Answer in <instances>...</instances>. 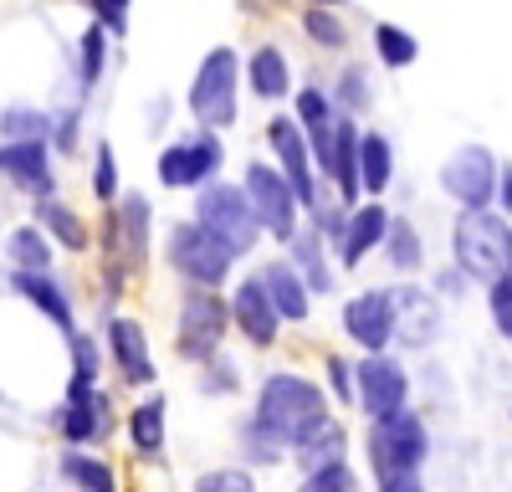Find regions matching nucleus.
<instances>
[{"instance_id":"f257e3e1","label":"nucleus","mask_w":512,"mask_h":492,"mask_svg":"<svg viewBox=\"0 0 512 492\" xmlns=\"http://www.w3.org/2000/svg\"><path fill=\"white\" fill-rule=\"evenodd\" d=\"M251 416L292 451L308 431L333 421V400H328L323 380L303 375V369H267L256 395H251Z\"/></svg>"},{"instance_id":"f03ea898","label":"nucleus","mask_w":512,"mask_h":492,"mask_svg":"<svg viewBox=\"0 0 512 492\" xmlns=\"http://www.w3.org/2000/svg\"><path fill=\"white\" fill-rule=\"evenodd\" d=\"M364 477L369 482H384V477H405V472H425L431 462V421L420 416L415 405L395 410V416H379V421H364Z\"/></svg>"},{"instance_id":"7ed1b4c3","label":"nucleus","mask_w":512,"mask_h":492,"mask_svg":"<svg viewBox=\"0 0 512 492\" xmlns=\"http://www.w3.org/2000/svg\"><path fill=\"white\" fill-rule=\"evenodd\" d=\"M241 88H246V57L236 47H210L195 62L190 93H185V108L195 118V129H210V134L236 129V118H241Z\"/></svg>"},{"instance_id":"20e7f679","label":"nucleus","mask_w":512,"mask_h":492,"mask_svg":"<svg viewBox=\"0 0 512 492\" xmlns=\"http://www.w3.org/2000/svg\"><path fill=\"white\" fill-rule=\"evenodd\" d=\"M451 262L472 277V287H492L512 277V221L502 211H456Z\"/></svg>"},{"instance_id":"39448f33","label":"nucleus","mask_w":512,"mask_h":492,"mask_svg":"<svg viewBox=\"0 0 512 492\" xmlns=\"http://www.w3.org/2000/svg\"><path fill=\"white\" fill-rule=\"evenodd\" d=\"M164 267L180 277V287H216V293H226L236 282L231 246L216 241L195 216H185L164 231Z\"/></svg>"},{"instance_id":"423d86ee","label":"nucleus","mask_w":512,"mask_h":492,"mask_svg":"<svg viewBox=\"0 0 512 492\" xmlns=\"http://www.w3.org/2000/svg\"><path fill=\"white\" fill-rule=\"evenodd\" d=\"M231 339V298L216 287H180V308H175V354L185 364L216 359Z\"/></svg>"},{"instance_id":"0eeeda50","label":"nucleus","mask_w":512,"mask_h":492,"mask_svg":"<svg viewBox=\"0 0 512 492\" xmlns=\"http://www.w3.org/2000/svg\"><path fill=\"white\" fill-rule=\"evenodd\" d=\"M195 221L216 236V241H226L236 262L256 257V246L267 241V236H262V221H256L251 200H246V190H241V180H216V185L195 190Z\"/></svg>"},{"instance_id":"6e6552de","label":"nucleus","mask_w":512,"mask_h":492,"mask_svg":"<svg viewBox=\"0 0 512 492\" xmlns=\"http://www.w3.org/2000/svg\"><path fill=\"white\" fill-rule=\"evenodd\" d=\"M497 175H502V159L482 139H466L436 164V190L456 205V211H492L497 205Z\"/></svg>"},{"instance_id":"1a4fd4ad","label":"nucleus","mask_w":512,"mask_h":492,"mask_svg":"<svg viewBox=\"0 0 512 492\" xmlns=\"http://www.w3.org/2000/svg\"><path fill=\"white\" fill-rule=\"evenodd\" d=\"M241 190L251 200L256 221H262V236L277 246V252H287V241L303 231V200H297V190L287 185V175L272 159H251L241 170Z\"/></svg>"},{"instance_id":"9d476101","label":"nucleus","mask_w":512,"mask_h":492,"mask_svg":"<svg viewBox=\"0 0 512 492\" xmlns=\"http://www.w3.org/2000/svg\"><path fill=\"white\" fill-rule=\"evenodd\" d=\"M415 405V375L410 364L390 349V354H359L354 359V410L364 421L395 416V410Z\"/></svg>"},{"instance_id":"9b49d317","label":"nucleus","mask_w":512,"mask_h":492,"mask_svg":"<svg viewBox=\"0 0 512 492\" xmlns=\"http://www.w3.org/2000/svg\"><path fill=\"white\" fill-rule=\"evenodd\" d=\"M226 170V139L210 129H190L175 144H164L154 159V175L164 190H205Z\"/></svg>"},{"instance_id":"f8f14e48","label":"nucleus","mask_w":512,"mask_h":492,"mask_svg":"<svg viewBox=\"0 0 512 492\" xmlns=\"http://www.w3.org/2000/svg\"><path fill=\"white\" fill-rule=\"evenodd\" d=\"M118 426V410H113V395L103 385H88V380H72L67 375V395L62 405L52 410V431L67 451H88L93 441H108Z\"/></svg>"},{"instance_id":"ddd939ff","label":"nucleus","mask_w":512,"mask_h":492,"mask_svg":"<svg viewBox=\"0 0 512 492\" xmlns=\"http://www.w3.org/2000/svg\"><path fill=\"white\" fill-rule=\"evenodd\" d=\"M395 287V349L400 354H431L446 334V303L431 293V282H390Z\"/></svg>"},{"instance_id":"4468645a","label":"nucleus","mask_w":512,"mask_h":492,"mask_svg":"<svg viewBox=\"0 0 512 492\" xmlns=\"http://www.w3.org/2000/svg\"><path fill=\"white\" fill-rule=\"evenodd\" d=\"M338 334L359 354H390L395 349V287H359L338 308Z\"/></svg>"},{"instance_id":"2eb2a0df","label":"nucleus","mask_w":512,"mask_h":492,"mask_svg":"<svg viewBox=\"0 0 512 492\" xmlns=\"http://www.w3.org/2000/svg\"><path fill=\"white\" fill-rule=\"evenodd\" d=\"M103 349H108L113 375L128 390H159V364H154V349H149V334H144L139 318L108 313L103 318Z\"/></svg>"},{"instance_id":"dca6fc26","label":"nucleus","mask_w":512,"mask_h":492,"mask_svg":"<svg viewBox=\"0 0 512 492\" xmlns=\"http://www.w3.org/2000/svg\"><path fill=\"white\" fill-rule=\"evenodd\" d=\"M108 257H118L128 267V277H139L154 257V205L149 195H123L113 211H108Z\"/></svg>"},{"instance_id":"f3484780","label":"nucleus","mask_w":512,"mask_h":492,"mask_svg":"<svg viewBox=\"0 0 512 492\" xmlns=\"http://www.w3.org/2000/svg\"><path fill=\"white\" fill-rule=\"evenodd\" d=\"M267 149H272V164L287 175V185L297 190V200H303V216H308V205L323 195V180L313 170V149H308V134L297 129V118L292 113H272L267 118Z\"/></svg>"},{"instance_id":"a211bd4d","label":"nucleus","mask_w":512,"mask_h":492,"mask_svg":"<svg viewBox=\"0 0 512 492\" xmlns=\"http://www.w3.org/2000/svg\"><path fill=\"white\" fill-rule=\"evenodd\" d=\"M226 298H231V328L246 339V349L272 354V349L282 344V328H287V323L277 318V308H272V298H267L262 277H256V272L236 277V282L226 287Z\"/></svg>"},{"instance_id":"6ab92c4d","label":"nucleus","mask_w":512,"mask_h":492,"mask_svg":"<svg viewBox=\"0 0 512 492\" xmlns=\"http://www.w3.org/2000/svg\"><path fill=\"white\" fill-rule=\"evenodd\" d=\"M390 221H395V211L384 200H359L354 211H349V226H344V241L333 246V262H338V272H359L369 257H379V246H384V236H390Z\"/></svg>"},{"instance_id":"aec40b11","label":"nucleus","mask_w":512,"mask_h":492,"mask_svg":"<svg viewBox=\"0 0 512 492\" xmlns=\"http://www.w3.org/2000/svg\"><path fill=\"white\" fill-rule=\"evenodd\" d=\"M256 277H262V287H267V298H272V308H277V318L287 323V328H303L308 318H313V293H308V282H303V272H297L282 252L277 257H267V262H256L251 267Z\"/></svg>"},{"instance_id":"412c9836","label":"nucleus","mask_w":512,"mask_h":492,"mask_svg":"<svg viewBox=\"0 0 512 492\" xmlns=\"http://www.w3.org/2000/svg\"><path fill=\"white\" fill-rule=\"evenodd\" d=\"M11 293L26 298L52 328H62V339L77 334V308H72V293H67V282L57 272H16L11 267Z\"/></svg>"},{"instance_id":"4be33fe9","label":"nucleus","mask_w":512,"mask_h":492,"mask_svg":"<svg viewBox=\"0 0 512 492\" xmlns=\"http://www.w3.org/2000/svg\"><path fill=\"white\" fill-rule=\"evenodd\" d=\"M0 175H6L21 195L52 200L57 175H52V144H6L0 139Z\"/></svg>"},{"instance_id":"5701e85b","label":"nucleus","mask_w":512,"mask_h":492,"mask_svg":"<svg viewBox=\"0 0 512 492\" xmlns=\"http://www.w3.org/2000/svg\"><path fill=\"white\" fill-rule=\"evenodd\" d=\"M282 257H287L297 272H303V282H308L313 298H333V293H338V277H344V272H338V262H333V246H328L308 221H303V231L287 241Z\"/></svg>"},{"instance_id":"b1692460","label":"nucleus","mask_w":512,"mask_h":492,"mask_svg":"<svg viewBox=\"0 0 512 492\" xmlns=\"http://www.w3.org/2000/svg\"><path fill=\"white\" fill-rule=\"evenodd\" d=\"M123 436H128V446H134L139 462H159L164 457V441H169V400L159 390H149L123 416Z\"/></svg>"},{"instance_id":"393cba45","label":"nucleus","mask_w":512,"mask_h":492,"mask_svg":"<svg viewBox=\"0 0 512 492\" xmlns=\"http://www.w3.org/2000/svg\"><path fill=\"white\" fill-rule=\"evenodd\" d=\"M349 451H354V431L333 416V421H323L318 431H308L303 441L292 446V467H297V477H308V472L349 462Z\"/></svg>"},{"instance_id":"a878e982","label":"nucleus","mask_w":512,"mask_h":492,"mask_svg":"<svg viewBox=\"0 0 512 492\" xmlns=\"http://www.w3.org/2000/svg\"><path fill=\"white\" fill-rule=\"evenodd\" d=\"M246 93L262 98V103H282V98L297 93L292 88V62L277 41H262V47L246 57Z\"/></svg>"},{"instance_id":"bb28decb","label":"nucleus","mask_w":512,"mask_h":492,"mask_svg":"<svg viewBox=\"0 0 512 492\" xmlns=\"http://www.w3.org/2000/svg\"><path fill=\"white\" fill-rule=\"evenodd\" d=\"M31 221H36L41 231H47V236H52V246H57V252H72V257L93 252V226L82 221V216L72 211L67 200H57V195H52V200H36Z\"/></svg>"},{"instance_id":"cd10ccee","label":"nucleus","mask_w":512,"mask_h":492,"mask_svg":"<svg viewBox=\"0 0 512 492\" xmlns=\"http://www.w3.org/2000/svg\"><path fill=\"white\" fill-rule=\"evenodd\" d=\"M379 257H384V267L395 272V282H410V277H420L425 272V236H420V226L405 216V211H395V221H390V236H384V246H379Z\"/></svg>"},{"instance_id":"c85d7f7f","label":"nucleus","mask_w":512,"mask_h":492,"mask_svg":"<svg viewBox=\"0 0 512 492\" xmlns=\"http://www.w3.org/2000/svg\"><path fill=\"white\" fill-rule=\"evenodd\" d=\"M390 185H395V144H390V134L364 129L359 134V190H364V200H384Z\"/></svg>"},{"instance_id":"c756f323","label":"nucleus","mask_w":512,"mask_h":492,"mask_svg":"<svg viewBox=\"0 0 512 492\" xmlns=\"http://www.w3.org/2000/svg\"><path fill=\"white\" fill-rule=\"evenodd\" d=\"M236 462L251 467V472H267V467H287V462H292V451H287V446H282V441H277V436L246 410V416L236 421Z\"/></svg>"},{"instance_id":"7c9ffc66","label":"nucleus","mask_w":512,"mask_h":492,"mask_svg":"<svg viewBox=\"0 0 512 492\" xmlns=\"http://www.w3.org/2000/svg\"><path fill=\"white\" fill-rule=\"evenodd\" d=\"M57 472L72 492H118V472H113L108 457H98V451H67L62 446Z\"/></svg>"},{"instance_id":"2f4dec72","label":"nucleus","mask_w":512,"mask_h":492,"mask_svg":"<svg viewBox=\"0 0 512 492\" xmlns=\"http://www.w3.org/2000/svg\"><path fill=\"white\" fill-rule=\"evenodd\" d=\"M328 98L344 118H364L374 108V72L364 62H344L338 77H333V88H328Z\"/></svg>"},{"instance_id":"473e14b6","label":"nucleus","mask_w":512,"mask_h":492,"mask_svg":"<svg viewBox=\"0 0 512 492\" xmlns=\"http://www.w3.org/2000/svg\"><path fill=\"white\" fill-rule=\"evenodd\" d=\"M6 257H11L16 272H52L57 246H52V236L41 231L36 221H26V226H16V231L6 236Z\"/></svg>"},{"instance_id":"72a5a7b5","label":"nucleus","mask_w":512,"mask_h":492,"mask_svg":"<svg viewBox=\"0 0 512 492\" xmlns=\"http://www.w3.org/2000/svg\"><path fill=\"white\" fill-rule=\"evenodd\" d=\"M369 36H374V57H379V67L405 72V67L420 62V41H415V31H405V26H395V21H374Z\"/></svg>"},{"instance_id":"f704fd0d","label":"nucleus","mask_w":512,"mask_h":492,"mask_svg":"<svg viewBox=\"0 0 512 492\" xmlns=\"http://www.w3.org/2000/svg\"><path fill=\"white\" fill-rule=\"evenodd\" d=\"M195 390H200V400H236L241 395V364H236V354H216V359H205L200 369H195Z\"/></svg>"},{"instance_id":"c9c22d12","label":"nucleus","mask_w":512,"mask_h":492,"mask_svg":"<svg viewBox=\"0 0 512 492\" xmlns=\"http://www.w3.org/2000/svg\"><path fill=\"white\" fill-rule=\"evenodd\" d=\"M297 26H303V36L313 41L318 52H344L349 47V21L338 11H328V6H303Z\"/></svg>"},{"instance_id":"e433bc0d","label":"nucleus","mask_w":512,"mask_h":492,"mask_svg":"<svg viewBox=\"0 0 512 492\" xmlns=\"http://www.w3.org/2000/svg\"><path fill=\"white\" fill-rule=\"evenodd\" d=\"M52 113L41 108H6L0 113V139L6 144H52Z\"/></svg>"},{"instance_id":"4c0bfd02","label":"nucleus","mask_w":512,"mask_h":492,"mask_svg":"<svg viewBox=\"0 0 512 492\" xmlns=\"http://www.w3.org/2000/svg\"><path fill=\"white\" fill-rule=\"evenodd\" d=\"M67 375L72 380H88V385H103V364H108V349L98 334H88V328H77V334L67 339Z\"/></svg>"},{"instance_id":"58836bf2","label":"nucleus","mask_w":512,"mask_h":492,"mask_svg":"<svg viewBox=\"0 0 512 492\" xmlns=\"http://www.w3.org/2000/svg\"><path fill=\"white\" fill-rule=\"evenodd\" d=\"M103 67H108V31L93 21L77 36V82H82V93H93L103 82Z\"/></svg>"},{"instance_id":"ea45409f","label":"nucleus","mask_w":512,"mask_h":492,"mask_svg":"<svg viewBox=\"0 0 512 492\" xmlns=\"http://www.w3.org/2000/svg\"><path fill=\"white\" fill-rule=\"evenodd\" d=\"M190 492H262V487H256V472H251V467H241V462H221V467L195 472Z\"/></svg>"},{"instance_id":"a19ab883","label":"nucleus","mask_w":512,"mask_h":492,"mask_svg":"<svg viewBox=\"0 0 512 492\" xmlns=\"http://www.w3.org/2000/svg\"><path fill=\"white\" fill-rule=\"evenodd\" d=\"M369 477L354 467V462H338V467H323V472H308V477H297L292 492H364Z\"/></svg>"},{"instance_id":"79ce46f5","label":"nucleus","mask_w":512,"mask_h":492,"mask_svg":"<svg viewBox=\"0 0 512 492\" xmlns=\"http://www.w3.org/2000/svg\"><path fill=\"white\" fill-rule=\"evenodd\" d=\"M323 390L333 405L354 410V354H338V349L323 354Z\"/></svg>"},{"instance_id":"37998d69","label":"nucleus","mask_w":512,"mask_h":492,"mask_svg":"<svg viewBox=\"0 0 512 492\" xmlns=\"http://www.w3.org/2000/svg\"><path fill=\"white\" fill-rule=\"evenodd\" d=\"M93 200H98V205H118V200H123L118 154H113V144H108V139L93 149Z\"/></svg>"},{"instance_id":"c03bdc74","label":"nucleus","mask_w":512,"mask_h":492,"mask_svg":"<svg viewBox=\"0 0 512 492\" xmlns=\"http://www.w3.org/2000/svg\"><path fill=\"white\" fill-rule=\"evenodd\" d=\"M482 303H487V318H492V328H497L502 339H512V277H502V282L482 287Z\"/></svg>"},{"instance_id":"a18cd8bd","label":"nucleus","mask_w":512,"mask_h":492,"mask_svg":"<svg viewBox=\"0 0 512 492\" xmlns=\"http://www.w3.org/2000/svg\"><path fill=\"white\" fill-rule=\"evenodd\" d=\"M431 293L441 303H461V298H472L477 287H472V277H466L456 262H446V267H431Z\"/></svg>"},{"instance_id":"49530a36","label":"nucleus","mask_w":512,"mask_h":492,"mask_svg":"<svg viewBox=\"0 0 512 492\" xmlns=\"http://www.w3.org/2000/svg\"><path fill=\"white\" fill-rule=\"evenodd\" d=\"M82 6L93 11V21L108 36H128V6H134V0H82Z\"/></svg>"},{"instance_id":"de8ad7c7","label":"nucleus","mask_w":512,"mask_h":492,"mask_svg":"<svg viewBox=\"0 0 512 492\" xmlns=\"http://www.w3.org/2000/svg\"><path fill=\"white\" fill-rule=\"evenodd\" d=\"M77 134H82V108L57 113V123H52V149H57V154H72V149H77Z\"/></svg>"},{"instance_id":"09e8293b","label":"nucleus","mask_w":512,"mask_h":492,"mask_svg":"<svg viewBox=\"0 0 512 492\" xmlns=\"http://www.w3.org/2000/svg\"><path fill=\"white\" fill-rule=\"evenodd\" d=\"M374 492H431L425 472H405V477H384V482H369Z\"/></svg>"},{"instance_id":"8fccbe9b","label":"nucleus","mask_w":512,"mask_h":492,"mask_svg":"<svg viewBox=\"0 0 512 492\" xmlns=\"http://www.w3.org/2000/svg\"><path fill=\"white\" fill-rule=\"evenodd\" d=\"M492 211H502L512 221V159H502V175H497V205Z\"/></svg>"},{"instance_id":"3c124183","label":"nucleus","mask_w":512,"mask_h":492,"mask_svg":"<svg viewBox=\"0 0 512 492\" xmlns=\"http://www.w3.org/2000/svg\"><path fill=\"white\" fill-rule=\"evenodd\" d=\"M308 6H328V11H344L349 0H308Z\"/></svg>"},{"instance_id":"603ef678","label":"nucleus","mask_w":512,"mask_h":492,"mask_svg":"<svg viewBox=\"0 0 512 492\" xmlns=\"http://www.w3.org/2000/svg\"><path fill=\"white\" fill-rule=\"evenodd\" d=\"M507 421H512V410H507Z\"/></svg>"},{"instance_id":"864d4df0","label":"nucleus","mask_w":512,"mask_h":492,"mask_svg":"<svg viewBox=\"0 0 512 492\" xmlns=\"http://www.w3.org/2000/svg\"><path fill=\"white\" fill-rule=\"evenodd\" d=\"M507 344H512V339H507Z\"/></svg>"}]
</instances>
